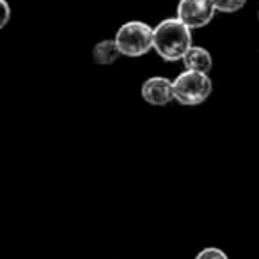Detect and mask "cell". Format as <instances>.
<instances>
[{"mask_svg":"<svg viewBox=\"0 0 259 259\" xmlns=\"http://www.w3.org/2000/svg\"><path fill=\"white\" fill-rule=\"evenodd\" d=\"M11 20V6L8 0H0V30L4 29Z\"/></svg>","mask_w":259,"mask_h":259,"instance_id":"30bf717a","label":"cell"},{"mask_svg":"<svg viewBox=\"0 0 259 259\" xmlns=\"http://www.w3.org/2000/svg\"><path fill=\"white\" fill-rule=\"evenodd\" d=\"M217 9L213 0H180L176 8V18L188 29H202L215 16Z\"/></svg>","mask_w":259,"mask_h":259,"instance_id":"277c9868","label":"cell"},{"mask_svg":"<svg viewBox=\"0 0 259 259\" xmlns=\"http://www.w3.org/2000/svg\"><path fill=\"white\" fill-rule=\"evenodd\" d=\"M245 4L247 0H213V6L219 13H236Z\"/></svg>","mask_w":259,"mask_h":259,"instance_id":"ba28073f","label":"cell"},{"mask_svg":"<svg viewBox=\"0 0 259 259\" xmlns=\"http://www.w3.org/2000/svg\"><path fill=\"white\" fill-rule=\"evenodd\" d=\"M257 18H259V13H257Z\"/></svg>","mask_w":259,"mask_h":259,"instance_id":"8fae6325","label":"cell"},{"mask_svg":"<svg viewBox=\"0 0 259 259\" xmlns=\"http://www.w3.org/2000/svg\"><path fill=\"white\" fill-rule=\"evenodd\" d=\"M192 47V29L181 20L167 18L155 27L153 32V50L167 62H176L185 57Z\"/></svg>","mask_w":259,"mask_h":259,"instance_id":"6da1fadb","label":"cell"},{"mask_svg":"<svg viewBox=\"0 0 259 259\" xmlns=\"http://www.w3.org/2000/svg\"><path fill=\"white\" fill-rule=\"evenodd\" d=\"M119 57H122V54L119 50L115 39H103L93 48V59L96 64L101 66L114 64Z\"/></svg>","mask_w":259,"mask_h":259,"instance_id":"52a82bcc","label":"cell"},{"mask_svg":"<svg viewBox=\"0 0 259 259\" xmlns=\"http://www.w3.org/2000/svg\"><path fill=\"white\" fill-rule=\"evenodd\" d=\"M185 64V69L190 71H199V73H209L213 68V59L206 48L202 47H194L192 45L188 48V52L185 54V57L181 59Z\"/></svg>","mask_w":259,"mask_h":259,"instance_id":"8992f818","label":"cell"},{"mask_svg":"<svg viewBox=\"0 0 259 259\" xmlns=\"http://www.w3.org/2000/svg\"><path fill=\"white\" fill-rule=\"evenodd\" d=\"M195 259H229V257H227L226 252L220 250V248L206 247V248H202L197 255H195Z\"/></svg>","mask_w":259,"mask_h":259,"instance_id":"9c48e42d","label":"cell"},{"mask_svg":"<svg viewBox=\"0 0 259 259\" xmlns=\"http://www.w3.org/2000/svg\"><path fill=\"white\" fill-rule=\"evenodd\" d=\"M142 98L153 107H165L174 100L172 80L165 76H151L142 83Z\"/></svg>","mask_w":259,"mask_h":259,"instance_id":"5b68a950","label":"cell"},{"mask_svg":"<svg viewBox=\"0 0 259 259\" xmlns=\"http://www.w3.org/2000/svg\"><path fill=\"white\" fill-rule=\"evenodd\" d=\"M174 100L185 107H197L204 103L213 91V82L208 73L185 69L172 80Z\"/></svg>","mask_w":259,"mask_h":259,"instance_id":"7a4b0ae2","label":"cell"},{"mask_svg":"<svg viewBox=\"0 0 259 259\" xmlns=\"http://www.w3.org/2000/svg\"><path fill=\"white\" fill-rule=\"evenodd\" d=\"M153 32H155V29L146 22L132 20V22H126L119 27L114 39L122 55L142 57L153 50Z\"/></svg>","mask_w":259,"mask_h":259,"instance_id":"3957f363","label":"cell"}]
</instances>
